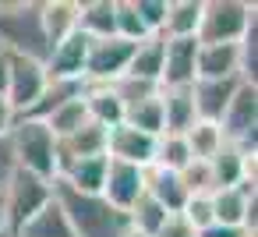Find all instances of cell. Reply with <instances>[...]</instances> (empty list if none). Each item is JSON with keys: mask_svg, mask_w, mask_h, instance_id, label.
Returning a JSON list of instances; mask_svg holds the SVG:
<instances>
[{"mask_svg": "<svg viewBox=\"0 0 258 237\" xmlns=\"http://www.w3.org/2000/svg\"><path fill=\"white\" fill-rule=\"evenodd\" d=\"M53 195H57L75 237H124L127 212L113 209L103 195H82L64 184H53Z\"/></svg>", "mask_w": 258, "mask_h": 237, "instance_id": "obj_1", "label": "cell"}, {"mask_svg": "<svg viewBox=\"0 0 258 237\" xmlns=\"http://www.w3.org/2000/svg\"><path fill=\"white\" fill-rule=\"evenodd\" d=\"M0 50L46 64L50 46L39 22V0H0Z\"/></svg>", "mask_w": 258, "mask_h": 237, "instance_id": "obj_2", "label": "cell"}, {"mask_svg": "<svg viewBox=\"0 0 258 237\" xmlns=\"http://www.w3.org/2000/svg\"><path fill=\"white\" fill-rule=\"evenodd\" d=\"M15 170H25L39 181L57 184V138L43 121H15L8 131Z\"/></svg>", "mask_w": 258, "mask_h": 237, "instance_id": "obj_3", "label": "cell"}, {"mask_svg": "<svg viewBox=\"0 0 258 237\" xmlns=\"http://www.w3.org/2000/svg\"><path fill=\"white\" fill-rule=\"evenodd\" d=\"M254 18L258 8L247 0H202L198 43H240Z\"/></svg>", "mask_w": 258, "mask_h": 237, "instance_id": "obj_4", "label": "cell"}, {"mask_svg": "<svg viewBox=\"0 0 258 237\" xmlns=\"http://www.w3.org/2000/svg\"><path fill=\"white\" fill-rule=\"evenodd\" d=\"M0 198H4V219H8V237H15L50 198H53V184L39 181L25 170H15L8 177V184L0 188Z\"/></svg>", "mask_w": 258, "mask_h": 237, "instance_id": "obj_5", "label": "cell"}, {"mask_svg": "<svg viewBox=\"0 0 258 237\" xmlns=\"http://www.w3.org/2000/svg\"><path fill=\"white\" fill-rule=\"evenodd\" d=\"M219 131L226 145H237L244 156H258V85L240 82L219 117Z\"/></svg>", "mask_w": 258, "mask_h": 237, "instance_id": "obj_6", "label": "cell"}, {"mask_svg": "<svg viewBox=\"0 0 258 237\" xmlns=\"http://www.w3.org/2000/svg\"><path fill=\"white\" fill-rule=\"evenodd\" d=\"M50 85V75H46V64L43 61H32V57H15L11 53V68H8V85H4V99L8 106L15 110V121L25 117L46 92Z\"/></svg>", "mask_w": 258, "mask_h": 237, "instance_id": "obj_7", "label": "cell"}, {"mask_svg": "<svg viewBox=\"0 0 258 237\" xmlns=\"http://www.w3.org/2000/svg\"><path fill=\"white\" fill-rule=\"evenodd\" d=\"M135 43L120 39V36H106V39H89V53H85V85H113L117 78L127 75Z\"/></svg>", "mask_w": 258, "mask_h": 237, "instance_id": "obj_8", "label": "cell"}, {"mask_svg": "<svg viewBox=\"0 0 258 237\" xmlns=\"http://www.w3.org/2000/svg\"><path fill=\"white\" fill-rule=\"evenodd\" d=\"M152 156H156V135H145V131H138L131 124H117V128L106 131V159L149 170Z\"/></svg>", "mask_w": 258, "mask_h": 237, "instance_id": "obj_9", "label": "cell"}, {"mask_svg": "<svg viewBox=\"0 0 258 237\" xmlns=\"http://www.w3.org/2000/svg\"><path fill=\"white\" fill-rule=\"evenodd\" d=\"M113 209L127 212L142 195H145V170L131 166V163H117L106 159V177H103V191H99Z\"/></svg>", "mask_w": 258, "mask_h": 237, "instance_id": "obj_10", "label": "cell"}, {"mask_svg": "<svg viewBox=\"0 0 258 237\" xmlns=\"http://www.w3.org/2000/svg\"><path fill=\"white\" fill-rule=\"evenodd\" d=\"M195 57H198V39H163L159 89H187V85H195Z\"/></svg>", "mask_w": 258, "mask_h": 237, "instance_id": "obj_11", "label": "cell"}, {"mask_svg": "<svg viewBox=\"0 0 258 237\" xmlns=\"http://www.w3.org/2000/svg\"><path fill=\"white\" fill-rule=\"evenodd\" d=\"M85 53H89V39L82 32H75L64 43H57L50 50V57H46L50 82H85Z\"/></svg>", "mask_w": 258, "mask_h": 237, "instance_id": "obj_12", "label": "cell"}, {"mask_svg": "<svg viewBox=\"0 0 258 237\" xmlns=\"http://www.w3.org/2000/svg\"><path fill=\"white\" fill-rule=\"evenodd\" d=\"M240 89V78H212V82H195L191 85V103H195V117L198 121H212L219 124L223 110L230 106L233 92Z\"/></svg>", "mask_w": 258, "mask_h": 237, "instance_id": "obj_13", "label": "cell"}, {"mask_svg": "<svg viewBox=\"0 0 258 237\" xmlns=\"http://www.w3.org/2000/svg\"><path fill=\"white\" fill-rule=\"evenodd\" d=\"M254 163H258V156H244L237 145H223V149L209 159L212 191H219V188H237V184H244V181H258V177H254Z\"/></svg>", "mask_w": 258, "mask_h": 237, "instance_id": "obj_14", "label": "cell"}, {"mask_svg": "<svg viewBox=\"0 0 258 237\" xmlns=\"http://www.w3.org/2000/svg\"><path fill=\"white\" fill-rule=\"evenodd\" d=\"M212 82V78H240V61H237V43H198L195 57V82Z\"/></svg>", "mask_w": 258, "mask_h": 237, "instance_id": "obj_15", "label": "cell"}, {"mask_svg": "<svg viewBox=\"0 0 258 237\" xmlns=\"http://www.w3.org/2000/svg\"><path fill=\"white\" fill-rule=\"evenodd\" d=\"M39 22L46 46L53 50L57 43L78 32V0H39Z\"/></svg>", "mask_w": 258, "mask_h": 237, "instance_id": "obj_16", "label": "cell"}, {"mask_svg": "<svg viewBox=\"0 0 258 237\" xmlns=\"http://www.w3.org/2000/svg\"><path fill=\"white\" fill-rule=\"evenodd\" d=\"M82 103H85V113L92 124L106 128V131L124 124V103L113 96L110 85H82Z\"/></svg>", "mask_w": 258, "mask_h": 237, "instance_id": "obj_17", "label": "cell"}, {"mask_svg": "<svg viewBox=\"0 0 258 237\" xmlns=\"http://www.w3.org/2000/svg\"><path fill=\"white\" fill-rule=\"evenodd\" d=\"M159 106H163V135H184L198 117L191 103V85L187 89H159Z\"/></svg>", "mask_w": 258, "mask_h": 237, "instance_id": "obj_18", "label": "cell"}, {"mask_svg": "<svg viewBox=\"0 0 258 237\" xmlns=\"http://www.w3.org/2000/svg\"><path fill=\"white\" fill-rule=\"evenodd\" d=\"M202 22V0H166V18H163V39H198Z\"/></svg>", "mask_w": 258, "mask_h": 237, "instance_id": "obj_19", "label": "cell"}, {"mask_svg": "<svg viewBox=\"0 0 258 237\" xmlns=\"http://www.w3.org/2000/svg\"><path fill=\"white\" fill-rule=\"evenodd\" d=\"M103 177H106V156H85V159H75L57 177V184L71 188V191H82V195H99Z\"/></svg>", "mask_w": 258, "mask_h": 237, "instance_id": "obj_20", "label": "cell"}, {"mask_svg": "<svg viewBox=\"0 0 258 237\" xmlns=\"http://www.w3.org/2000/svg\"><path fill=\"white\" fill-rule=\"evenodd\" d=\"M145 195L156 198L166 212H180L184 202H187V191H184L180 177L173 170H163V166H149L145 170Z\"/></svg>", "mask_w": 258, "mask_h": 237, "instance_id": "obj_21", "label": "cell"}, {"mask_svg": "<svg viewBox=\"0 0 258 237\" xmlns=\"http://www.w3.org/2000/svg\"><path fill=\"white\" fill-rule=\"evenodd\" d=\"M15 237H75V230H71V223H68V216H64V209L53 195Z\"/></svg>", "mask_w": 258, "mask_h": 237, "instance_id": "obj_22", "label": "cell"}, {"mask_svg": "<svg viewBox=\"0 0 258 237\" xmlns=\"http://www.w3.org/2000/svg\"><path fill=\"white\" fill-rule=\"evenodd\" d=\"M78 32L85 39L113 36V0H78Z\"/></svg>", "mask_w": 258, "mask_h": 237, "instance_id": "obj_23", "label": "cell"}, {"mask_svg": "<svg viewBox=\"0 0 258 237\" xmlns=\"http://www.w3.org/2000/svg\"><path fill=\"white\" fill-rule=\"evenodd\" d=\"M159 71H163V36H149V39L135 43V53H131V64H127V75L159 85Z\"/></svg>", "mask_w": 258, "mask_h": 237, "instance_id": "obj_24", "label": "cell"}, {"mask_svg": "<svg viewBox=\"0 0 258 237\" xmlns=\"http://www.w3.org/2000/svg\"><path fill=\"white\" fill-rule=\"evenodd\" d=\"M46 128H50V135L60 142V138H68V135H75L78 128H85L89 124V113H85V103H82V92L75 96V99H68V103H60L46 121H43Z\"/></svg>", "mask_w": 258, "mask_h": 237, "instance_id": "obj_25", "label": "cell"}, {"mask_svg": "<svg viewBox=\"0 0 258 237\" xmlns=\"http://www.w3.org/2000/svg\"><path fill=\"white\" fill-rule=\"evenodd\" d=\"M184 142H187V149H191V159H205V163L226 145L219 124H212V121H195V124L184 131Z\"/></svg>", "mask_w": 258, "mask_h": 237, "instance_id": "obj_26", "label": "cell"}, {"mask_svg": "<svg viewBox=\"0 0 258 237\" xmlns=\"http://www.w3.org/2000/svg\"><path fill=\"white\" fill-rule=\"evenodd\" d=\"M187 163H191V149H187L184 135H159V138H156V156H152V166H163V170L180 173Z\"/></svg>", "mask_w": 258, "mask_h": 237, "instance_id": "obj_27", "label": "cell"}, {"mask_svg": "<svg viewBox=\"0 0 258 237\" xmlns=\"http://www.w3.org/2000/svg\"><path fill=\"white\" fill-rule=\"evenodd\" d=\"M170 212L156 202V198H149V195H142L131 209H127V226L131 230H138L142 237H152L159 226H163V219H166Z\"/></svg>", "mask_w": 258, "mask_h": 237, "instance_id": "obj_28", "label": "cell"}, {"mask_svg": "<svg viewBox=\"0 0 258 237\" xmlns=\"http://www.w3.org/2000/svg\"><path fill=\"white\" fill-rule=\"evenodd\" d=\"M113 36H120L127 43H142L152 36L135 11V0H113Z\"/></svg>", "mask_w": 258, "mask_h": 237, "instance_id": "obj_29", "label": "cell"}, {"mask_svg": "<svg viewBox=\"0 0 258 237\" xmlns=\"http://www.w3.org/2000/svg\"><path fill=\"white\" fill-rule=\"evenodd\" d=\"M124 124H131V128H138V131H145V135H163V106H159V92L152 96V99H142L138 106H131V110H124Z\"/></svg>", "mask_w": 258, "mask_h": 237, "instance_id": "obj_30", "label": "cell"}, {"mask_svg": "<svg viewBox=\"0 0 258 237\" xmlns=\"http://www.w3.org/2000/svg\"><path fill=\"white\" fill-rule=\"evenodd\" d=\"M110 89H113V96L124 103V110H131V106H138L142 99H152V96L159 92V85H152V82H142V78H131V75L117 78Z\"/></svg>", "mask_w": 258, "mask_h": 237, "instance_id": "obj_31", "label": "cell"}, {"mask_svg": "<svg viewBox=\"0 0 258 237\" xmlns=\"http://www.w3.org/2000/svg\"><path fill=\"white\" fill-rule=\"evenodd\" d=\"M177 177H180L187 195H212V170H209L205 159H191Z\"/></svg>", "mask_w": 258, "mask_h": 237, "instance_id": "obj_32", "label": "cell"}, {"mask_svg": "<svg viewBox=\"0 0 258 237\" xmlns=\"http://www.w3.org/2000/svg\"><path fill=\"white\" fill-rule=\"evenodd\" d=\"M180 216H184V219L202 233L205 226H212V195H187V202H184Z\"/></svg>", "mask_w": 258, "mask_h": 237, "instance_id": "obj_33", "label": "cell"}, {"mask_svg": "<svg viewBox=\"0 0 258 237\" xmlns=\"http://www.w3.org/2000/svg\"><path fill=\"white\" fill-rule=\"evenodd\" d=\"M135 11H138V18L145 22V29H149L152 36H159V32H163L166 0H135Z\"/></svg>", "mask_w": 258, "mask_h": 237, "instance_id": "obj_34", "label": "cell"}, {"mask_svg": "<svg viewBox=\"0 0 258 237\" xmlns=\"http://www.w3.org/2000/svg\"><path fill=\"white\" fill-rule=\"evenodd\" d=\"M152 237H198V230H195L180 212H170V216L163 219V226H159Z\"/></svg>", "mask_w": 258, "mask_h": 237, "instance_id": "obj_35", "label": "cell"}, {"mask_svg": "<svg viewBox=\"0 0 258 237\" xmlns=\"http://www.w3.org/2000/svg\"><path fill=\"white\" fill-rule=\"evenodd\" d=\"M15 173V156H11V142L0 138V188L8 184V177Z\"/></svg>", "mask_w": 258, "mask_h": 237, "instance_id": "obj_36", "label": "cell"}, {"mask_svg": "<svg viewBox=\"0 0 258 237\" xmlns=\"http://www.w3.org/2000/svg\"><path fill=\"white\" fill-rule=\"evenodd\" d=\"M198 237H244V230H237V226H219V223H212V226H205Z\"/></svg>", "mask_w": 258, "mask_h": 237, "instance_id": "obj_37", "label": "cell"}, {"mask_svg": "<svg viewBox=\"0 0 258 237\" xmlns=\"http://www.w3.org/2000/svg\"><path fill=\"white\" fill-rule=\"evenodd\" d=\"M11 124H15V110L8 106V99H4V96H0V138H8Z\"/></svg>", "mask_w": 258, "mask_h": 237, "instance_id": "obj_38", "label": "cell"}, {"mask_svg": "<svg viewBox=\"0 0 258 237\" xmlns=\"http://www.w3.org/2000/svg\"><path fill=\"white\" fill-rule=\"evenodd\" d=\"M8 68H11V53L0 50V96H4V85H8Z\"/></svg>", "mask_w": 258, "mask_h": 237, "instance_id": "obj_39", "label": "cell"}, {"mask_svg": "<svg viewBox=\"0 0 258 237\" xmlns=\"http://www.w3.org/2000/svg\"><path fill=\"white\" fill-rule=\"evenodd\" d=\"M0 233H8V219H4V198H0Z\"/></svg>", "mask_w": 258, "mask_h": 237, "instance_id": "obj_40", "label": "cell"}, {"mask_svg": "<svg viewBox=\"0 0 258 237\" xmlns=\"http://www.w3.org/2000/svg\"><path fill=\"white\" fill-rule=\"evenodd\" d=\"M0 237H8V233H0Z\"/></svg>", "mask_w": 258, "mask_h": 237, "instance_id": "obj_41", "label": "cell"}]
</instances>
